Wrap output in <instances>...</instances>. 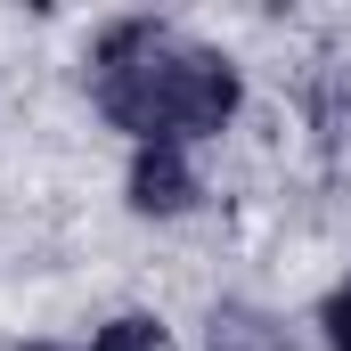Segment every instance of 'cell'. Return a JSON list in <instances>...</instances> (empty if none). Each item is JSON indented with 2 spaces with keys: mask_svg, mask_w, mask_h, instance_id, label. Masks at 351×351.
<instances>
[{
  "mask_svg": "<svg viewBox=\"0 0 351 351\" xmlns=\"http://www.w3.org/2000/svg\"><path fill=\"white\" fill-rule=\"evenodd\" d=\"M82 98L123 147H213L245 123V58L172 16H106L82 41Z\"/></svg>",
  "mask_w": 351,
  "mask_h": 351,
  "instance_id": "1",
  "label": "cell"
},
{
  "mask_svg": "<svg viewBox=\"0 0 351 351\" xmlns=\"http://www.w3.org/2000/svg\"><path fill=\"white\" fill-rule=\"evenodd\" d=\"M204 351H294V343H286V319L262 311V302H213Z\"/></svg>",
  "mask_w": 351,
  "mask_h": 351,
  "instance_id": "3",
  "label": "cell"
},
{
  "mask_svg": "<svg viewBox=\"0 0 351 351\" xmlns=\"http://www.w3.org/2000/svg\"><path fill=\"white\" fill-rule=\"evenodd\" d=\"M82 351H180V335H172V319H164V311L123 302V311H106V319L90 327Z\"/></svg>",
  "mask_w": 351,
  "mask_h": 351,
  "instance_id": "4",
  "label": "cell"
},
{
  "mask_svg": "<svg viewBox=\"0 0 351 351\" xmlns=\"http://www.w3.org/2000/svg\"><path fill=\"white\" fill-rule=\"evenodd\" d=\"M123 213L131 221H196L204 213V164L196 147H123Z\"/></svg>",
  "mask_w": 351,
  "mask_h": 351,
  "instance_id": "2",
  "label": "cell"
},
{
  "mask_svg": "<svg viewBox=\"0 0 351 351\" xmlns=\"http://www.w3.org/2000/svg\"><path fill=\"white\" fill-rule=\"evenodd\" d=\"M8 351H66V343H8Z\"/></svg>",
  "mask_w": 351,
  "mask_h": 351,
  "instance_id": "6",
  "label": "cell"
},
{
  "mask_svg": "<svg viewBox=\"0 0 351 351\" xmlns=\"http://www.w3.org/2000/svg\"><path fill=\"white\" fill-rule=\"evenodd\" d=\"M311 335H319V351H351V269L327 278V294L311 311Z\"/></svg>",
  "mask_w": 351,
  "mask_h": 351,
  "instance_id": "5",
  "label": "cell"
}]
</instances>
